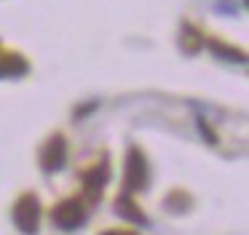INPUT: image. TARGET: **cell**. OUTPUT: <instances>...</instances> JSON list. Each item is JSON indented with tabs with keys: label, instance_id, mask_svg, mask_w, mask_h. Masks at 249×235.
Wrapping results in <instances>:
<instances>
[{
	"label": "cell",
	"instance_id": "cell-1",
	"mask_svg": "<svg viewBox=\"0 0 249 235\" xmlns=\"http://www.w3.org/2000/svg\"><path fill=\"white\" fill-rule=\"evenodd\" d=\"M38 219H40V203L33 195H24L22 201L14 206V222L24 235H33L38 230Z\"/></svg>",
	"mask_w": 249,
	"mask_h": 235
},
{
	"label": "cell",
	"instance_id": "cell-2",
	"mask_svg": "<svg viewBox=\"0 0 249 235\" xmlns=\"http://www.w3.org/2000/svg\"><path fill=\"white\" fill-rule=\"evenodd\" d=\"M145 179H147L145 158H142L140 150H131V152H129V163H126V187H129V192L140 190V187L145 185Z\"/></svg>",
	"mask_w": 249,
	"mask_h": 235
},
{
	"label": "cell",
	"instance_id": "cell-3",
	"mask_svg": "<svg viewBox=\"0 0 249 235\" xmlns=\"http://www.w3.org/2000/svg\"><path fill=\"white\" fill-rule=\"evenodd\" d=\"M83 206L78 201H65L62 206H56L54 211V222L59 224L62 230H75L78 224H83Z\"/></svg>",
	"mask_w": 249,
	"mask_h": 235
},
{
	"label": "cell",
	"instance_id": "cell-4",
	"mask_svg": "<svg viewBox=\"0 0 249 235\" xmlns=\"http://www.w3.org/2000/svg\"><path fill=\"white\" fill-rule=\"evenodd\" d=\"M62 163H65V139L54 136L43 147V152H40V166H43L46 171H56Z\"/></svg>",
	"mask_w": 249,
	"mask_h": 235
},
{
	"label": "cell",
	"instance_id": "cell-5",
	"mask_svg": "<svg viewBox=\"0 0 249 235\" xmlns=\"http://www.w3.org/2000/svg\"><path fill=\"white\" fill-rule=\"evenodd\" d=\"M105 179H107V168H105V166H99V168L91 171V174H86V190L94 192L97 187L105 185Z\"/></svg>",
	"mask_w": 249,
	"mask_h": 235
},
{
	"label": "cell",
	"instance_id": "cell-6",
	"mask_svg": "<svg viewBox=\"0 0 249 235\" xmlns=\"http://www.w3.org/2000/svg\"><path fill=\"white\" fill-rule=\"evenodd\" d=\"M105 235H134V233H105Z\"/></svg>",
	"mask_w": 249,
	"mask_h": 235
}]
</instances>
